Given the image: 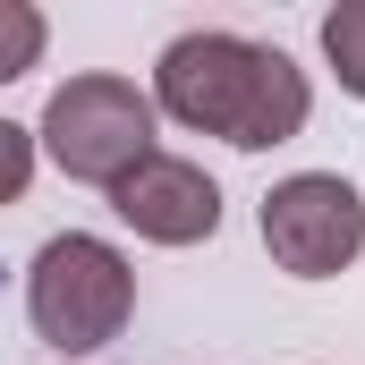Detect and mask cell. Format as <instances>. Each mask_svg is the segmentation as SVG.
Listing matches in <instances>:
<instances>
[{
  "mask_svg": "<svg viewBox=\"0 0 365 365\" xmlns=\"http://www.w3.org/2000/svg\"><path fill=\"white\" fill-rule=\"evenodd\" d=\"M153 110H170L179 128H204L238 153H264L289 145L314 110L306 68L272 51V43H247V34H179L153 68Z\"/></svg>",
  "mask_w": 365,
  "mask_h": 365,
  "instance_id": "cell-1",
  "label": "cell"
},
{
  "mask_svg": "<svg viewBox=\"0 0 365 365\" xmlns=\"http://www.w3.org/2000/svg\"><path fill=\"white\" fill-rule=\"evenodd\" d=\"M128 306H136L128 255H119L110 238H86V230L51 238V247L34 255V272H26V314H34V331H43L60 357H86L102 340H119Z\"/></svg>",
  "mask_w": 365,
  "mask_h": 365,
  "instance_id": "cell-2",
  "label": "cell"
},
{
  "mask_svg": "<svg viewBox=\"0 0 365 365\" xmlns=\"http://www.w3.org/2000/svg\"><path fill=\"white\" fill-rule=\"evenodd\" d=\"M43 145L68 179L119 187L136 162H153V93H136L128 77H68L43 102Z\"/></svg>",
  "mask_w": 365,
  "mask_h": 365,
  "instance_id": "cell-3",
  "label": "cell"
},
{
  "mask_svg": "<svg viewBox=\"0 0 365 365\" xmlns=\"http://www.w3.org/2000/svg\"><path fill=\"white\" fill-rule=\"evenodd\" d=\"M264 247L280 272L297 280H331L340 264L365 255V195L331 170H297L264 195Z\"/></svg>",
  "mask_w": 365,
  "mask_h": 365,
  "instance_id": "cell-4",
  "label": "cell"
},
{
  "mask_svg": "<svg viewBox=\"0 0 365 365\" xmlns=\"http://www.w3.org/2000/svg\"><path fill=\"white\" fill-rule=\"evenodd\" d=\"M110 212L136 238H153V247H195V238L221 230V187L204 179L195 162H179V153H153V162H136L128 179L110 187Z\"/></svg>",
  "mask_w": 365,
  "mask_h": 365,
  "instance_id": "cell-5",
  "label": "cell"
},
{
  "mask_svg": "<svg viewBox=\"0 0 365 365\" xmlns=\"http://www.w3.org/2000/svg\"><path fill=\"white\" fill-rule=\"evenodd\" d=\"M323 60H331L340 86L365 102V0H340V9L323 17Z\"/></svg>",
  "mask_w": 365,
  "mask_h": 365,
  "instance_id": "cell-6",
  "label": "cell"
},
{
  "mask_svg": "<svg viewBox=\"0 0 365 365\" xmlns=\"http://www.w3.org/2000/svg\"><path fill=\"white\" fill-rule=\"evenodd\" d=\"M43 60V9L34 0H0V86L26 77Z\"/></svg>",
  "mask_w": 365,
  "mask_h": 365,
  "instance_id": "cell-7",
  "label": "cell"
},
{
  "mask_svg": "<svg viewBox=\"0 0 365 365\" xmlns=\"http://www.w3.org/2000/svg\"><path fill=\"white\" fill-rule=\"evenodd\" d=\"M26 179H34V136L0 119V204H17V195H26Z\"/></svg>",
  "mask_w": 365,
  "mask_h": 365,
  "instance_id": "cell-8",
  "label": "cell"
}]
</instances>
